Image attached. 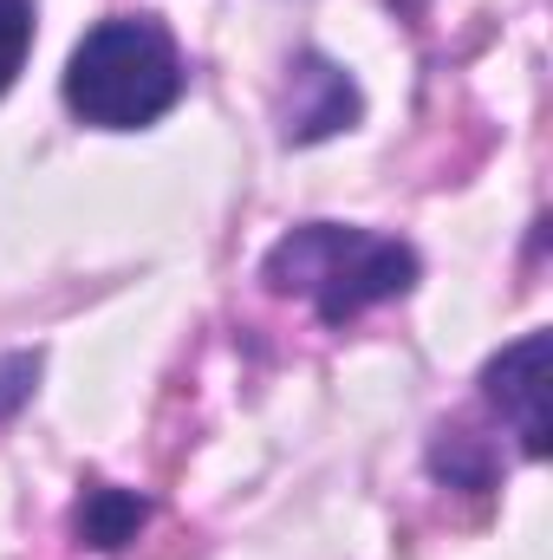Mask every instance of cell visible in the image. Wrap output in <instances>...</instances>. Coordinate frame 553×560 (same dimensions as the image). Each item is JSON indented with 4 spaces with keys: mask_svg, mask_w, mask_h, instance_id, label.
Here are the masks:
<instances>
[{
    "mask_svg": "<svg viewBox=\"0 0 553 560\" xmlns=\"http://www.w3.org/2000/svg\"><path fill=\"white\" fill-rule=\"evenodd\" d=\"M26 46H33V0H0V92L20 79Z\"/></svg>",
    "mask_w": 553,
    "mask_h": 560,
    "instance_id": "obj_6",
    "label": "cell"
},
{
    "mask_svg": "<svg viewBox=\"0 0 553 560\" xmlns=\"http://www.w3.org/2000/svg\"><path fill=\"white\" fill-rule=\"evenodd\" d=\"M33 378H39V359L33 352H7L0 359V418H13L33 398Z\"/></svg>",
    "mask_w": 553,
    "mask_h": 560,
    "instance_id": "obj_7",
    "label": "cell"
},
{
    "mask_svg": "<svg viewBox=\"0 0 553 560\" xmlns=\"http://www.w3.org/2000/svg\"><path fill=\"white\" fill-rule=\"evenodd\" d=\"M548 359H553V339L548 332H528V339L502 346V359H489V372H482L489 405L515 423V436H521L528 456H548V436H553V423H548Z\"/></svg>",
    "mask_w": 553,
    "mask_h": 560,
    "instance_id": "obj_3",
    "label": "cell"
},
{
    "mask_svg": "<svg viewBox=\"0 0 553 560\" xmlns=\"http://www.w3.org/2000/svg\"><path fill=\"white\" fill-rule=\"evenodd\" d=\"M268 287L313 300V313L326 326L358 319L378 300H398L416 287V255L391 235L372 229H339V222H306L293 235H280L268 255Z\"/></svg>",
    "mask_w": 553,
    "mask_h": 560,
    "instance_id": "obj_2",
    "label": "cell"
},
{
    "mask_svg": "<svg viewBox=\"0 0 553 560\" xmlns=\"http://www.w3.org/2000/svg\"><path fill=\"white\" fill-rule=\"evenodd\" d=\"M143 522H150V502L131 495V489H85V502L72 509V528H79V541H92V548H125V541H138Z\"/></svg>",
    "mask_w": 553,
    "mask_h": 560,
    "instance_id": "obj_5",
    "label": "cell"
},
{
    "mask_svg": "<svg viewBox=\"0 0 553 560\" xmlns=\"http://www.w3.org/2000/svg\"><path fill=\"white\" fill-rule=\"evenodd\" d=\"M176 98H183V52L143 13L98 20L66 66V105L98 131L156 125Z\"/></svg>",
    "mask_w": 553,
    "mask_h": 560,
    "instance_id": "obj_1",
    "label": "cell"
},
{
    "mask_svg": "<svg viewBox=\"0 0 553 560\" xmlns=\"http://www.w3.org/2000/svg\"><path fill=\"white\" fill-rule=\"evenodd\" d=\"M358 112H365L358 85L332 59L306 52L293 66V85H286V143H319V138H332V131H352Z\"/></svg>",
    "mask_w": 553,
    "mask_h": 560,
    "instance_id": "obj_4",
    "label": "cell"
}]
</instances>
